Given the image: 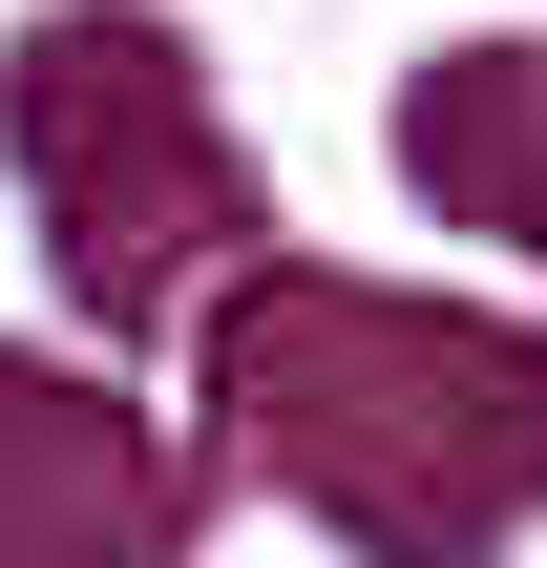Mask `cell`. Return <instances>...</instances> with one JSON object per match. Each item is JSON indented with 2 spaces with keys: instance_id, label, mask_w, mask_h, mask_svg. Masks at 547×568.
I'll list each match as a JSON object with an SVG mask.
<instances>
[{
  "instance_id": "obj_1",
  "label": "cell",
  "mask_w": 547,
  "mask_h": 568,
  "mask_svg": "<svg viewBox=\"0 0 547 568\" xmlns=\"http://www.w3.org/2000/svg\"><path fill=\"white\" fill-rule=\"evenodd\" d=\"M211 400H232V443L295 506H337L379 568H485V527L547 506V337L401 316L358 274H253L211 316Z\"/></svg>"
},
{
  "instance_id": "obj_2",
  "label": "cell",
  "mask_w": 547,
  "mask_h": 568,
  "mask_svg": "<svg viewBox=\"0 0 547 568\" xmlns=\"http://www.w3.org/2000/svg\"><path fill=\"white\" fill-rule=\"evenodd\" d=\"M0 126H21V190L63 211V274L105 295V337H148V316L190 295V253L253 232V190H232V148H211V105H190V42H169V21L63 0V21L21 42Z\"/></svg>"
},
{
  "instance_id": "obj_3",
  "label": "cell",
  "mask_w": 547,
  "mask_h": 568,
  "mask_svg": "<svg viewBox=\"0 0 547 568\" xmlns=\"http://www.w3.org/2000/svg\"><path fill=\"white\" fill-rule=\"evenodd\" d=\"M401 169L464 211V232H527L547 253V42H464L401 84Z\"/></svg>"
}]
</instances>
